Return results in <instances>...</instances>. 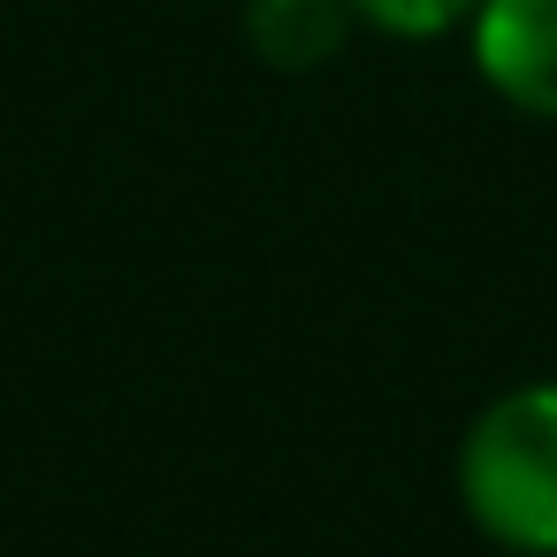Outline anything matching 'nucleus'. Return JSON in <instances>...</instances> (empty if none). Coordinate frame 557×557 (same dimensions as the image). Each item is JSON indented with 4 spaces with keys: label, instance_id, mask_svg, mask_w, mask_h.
Segmentation results:
<instances>
[{
    "label": "nucleus",
    "instance_id": "1",
    "mask_svg": "<svg viewBox=\"0 0 557 557\" xmlns=\"http://www.w3.org/2000/svg\"><path fill=\"white\" fill-rule=\"evenodd\" d=\"M458 504L511 557H557V382L488 397L458 443Z\"/></svg>",
    "mask_w": 557,
    "mask_h": 557
},
{
    "label": "nucleus",
    "instance_id": "2",
    "mask_svg": "<svg viewBox=\"0 0 557 557\" xmlns=\"http://www.w3.org/2000/svg\"><path fill=\"white\" fill-rule=\"evenodd\" d=\"M466 39H473L481 85L496 100L557 123V0H481Z\"/></svg>",
    "mask_w": 557,
    "mask_h": 557
},
{
    "label": "nucleus",
    "instance_id": "3",
    "mask_svg": "<svg viewBox=\"0 0 557 557\" xmlns=\"http://www.w3.org/2000/svg\"><path fill=\"white\" fill-rule=\"evenodd\" d=\"M351 32V0H245V47L283 77H313L321 62H336Z\"/></svg>",
    "mask_w": 557,
    "mask_h": 557
},
{
    "label": "nucleus",
    "instance_id": "4",
    "mask_svg": "<svg viewBox=\"0 0 557 557\" xmlns=\"http://www.w3.org/2000/svg\"><path fill=\"white\" fill-rule=\"evenodd\" d=\"M481 0H351V16L382 39H450L473 24Z\"/></svg>",
    "mask_w": 557,
    "mask_h": 557
}]
</instances>
